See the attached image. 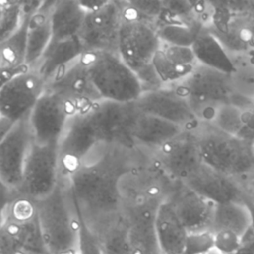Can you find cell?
I'll return each instance as SVG.
<instances>
[{
	"instance_id": "1",
	"label": "cell",
	"mask_w": 254,
	"mask_h": 254,
	"mask_svg": "<svg viewBox=\"0 0 254 254\" xmlns=\"http://www.w3.org/2000/svg\"><path fill=\"white\" fill-rule=\"evenodd\" d=\"M134 152L105 146L94 159L65 179L76 206L92 229L124 213L120 180L140 164L131 158Z\"/></svg>"
},
{
	"instance_id": "2",
	"label": "cell",
	"mask_w": 254,
	"mask_h": 254,
	"mask_svg": "<svg viewBox=\"0 0 254 254\" xmlns=\"http://www.w3.org/2000/svg\"><path fill=\"white\" fill-rule=\"evenodd\" d=\"M40 228L50 254L76 249L78 217L65 179L47 197L35 201Z\"/></svg>"
},
{
	"instance_id": "3",
	"label": "cell",
	"mask_w": 254,
	"mask_h": 254,
	"mask_svg": "<svg viewBox=\"0 0 254 254\" xmlns=\"http://www.w3.org/2000/svg\"><path fill=\"white\" fill-rule=\"evenodd\" d=\"M123 15L117 54L137 75L144 91L163 87L153 66V60L161 47L156 28L139 19Z\"/></svg>"
},
{
	"instance_id": "4",
	"label": "cell",
	"mask_w": 254,
	"mask_h": 254,
	"mask_svg": "<svg viewBox=\"0 0 254 254\" xmlns=\"http://www.w3.org/2000/svg\"><path fill=\"white\" fill-rule=\"evenodd\" d=\"M100 98L117 103H135L144 92L137 75L118 54L87 52L81 57Z\"/></svg>"
},
{
	"instance_id": "5",
	"label": "cell",
	"mask_w": 254,
	"mask_h": 254,
	"mask_svg": "<svg viewBox=\"0 0 254 254\" xmlns=\"http://www.w3.org/2000/svg\"><path fill=\"white\" fill-rule=\"evenodd\" d=\"M191 132L203 164L237 179L254 172L250 146L247 147L240 137L229 136L203 123Z\"/></svg>"
},
{
	"instance_id": "6",
	"label": "cell",
	"mask_w": 254,
	"mask_h": 254,
	"mask_svg": "<svg viewBox=\"0 0 254 254\" xmlns=\"http://www.w3.org/2000/svg\"><path fill=\"white\" fill-rule=\"evenodd\" d=\"M171 86L186 98L203 124H211L218 107L232 95L228 73L199 64L187 78Z\"/></svg>"
},
{
	"instance_id": "7",
	"label": "cell",
	"mask_w": 254,
	"mask_h": 254,
	"mask_svg": "<svg viewBox=\"0 0 254 254\" xmlns=\"http://www.w3.org/2000/svg\"><path fill=\"white\" fill-rule=\"evenodd\" d=\"M47 81L32 68H27L0 87L1 137L18 121L28 117L47 89Z\"/></svg>"
},
{
	"instance_id": "8",
	"label": "cell",
	"mask_w": 254,
	"mask_h": 254,
	"mask_svg": "<svg viewBox=\"0 0 254 254\" xmlns=\"http://www.w3.org/2000/svg\"><path fill=\"white\" fill-rule=\"evenodd\" d=\"M104 147L89 113L72 116L58 145L61 178L68 179Z\"/></svg>"
},
{
	"instance_id": "9",
	"label": "cell",
	"mask_w": 254,
	"mask_h": 254,
	"mask_svg": "<svg viewBox=\"0 0 254 254\" xmlns=\"http://www.w3.org/2000/svg\"><path fill=\"white\" fill-rule=\"evenodd\" d=\"M60 181L58 146L34 143L26 161L17 194L37 201L50 195Z\"/></svg>"
},
{
	"instance_id": "10",
	"label": "cell",
	"mask_w": 254,
	"mask_h": 254,
	"mask_svg": "<svg viewBox=\"0 0 254 254\" xmlns=\"http://www.w3.org/2000/svg\"><path fill=\"white\" fill-rule=\"evenodd\" d=\"M134 103L102 100L88 111L99 139L104 146L138 151L132 138L137 115Z\"/></svg>"
},
{
	"instance_id": "11",
	"label": "cell",
	"mask_w": 254,
	"mask_h": 254,
	"mask_svg": "<svg viewBox=\"0 0 254 254\" xmlns=\"http://www.w3.org/2000/svg\"><path fill=\"white\" fill-rule=\"evenodd\" d=\"M122 23L121 1H103L97 9L87 12L78 36L84 53L117 54Z\"/></svg>"
},
{
	"instance_id": "12",
	"label": "cell",
	"mask_w": 254,
	"mask_h": 254,
	"mask_svg": "<svg viewBox=\"0 0 254 254\" xmlns=\"http://www.w3.org/2000/svg\"><path fill=\"white\" fill-rule=\"evenodd\" d=\"M33 144L34 137L29 116L15 123L1 137L0 180L3 188L17 193Z\"/></svg>"
},
{
	"instance_id": "13",
	"label": "cell",
	"mask_w": 254,
	"mask_h": 254,
	"mask_svg": "<svg viewBox=\"0 0 254 254\" xmlns=\"http://www.w3.org/2000/svg\"><path fill=\"white\" fill-rule=\"evenodd\" d=\"M148 154L147 160L172 182L183 183L201 163L196 140L186 131Z\"/></svg>"
},
{
	"instance_id": "14",
	"label": "cell",
	"mask_w": 254,
	"mask_h": 254,
	"mask_svg": "<svg viewBox=\"0 0 254 254\" xmlns=\"http://www.w3.org/2000/svg\"><path fill=\"white\" fill-rule=\"evenodd\" d=\"M74 115L73 108L62 96L46 89L29 115L34 143L58 146L69 119Z\"/></svg>"
},
{
	"instance_id": "15",
	"label": "cell",
	"mask_w": 254,
	"mask_h": 254,
	"mask_svg": "<svg viewBox=\"0 0 254 254\" xmlns=\"http://www.w3.org/2000/svg\"><path fill=\"white\" fill-rule=\"evenodd\" d=\"M134 105L139 112L172 122L186 131H193L200 124L186 98L172 86L144 91Z\"/></svg>"
},
{
	"instance_id": "16",
	"label": "cell",
	"mask_w": 254,
	"mask_h": 254,
	"mask_svg": "<svg viewBox=\"0 0 254 254\" xmlns=\"http://www.w3.org/2000/svg\"><path fill=\"white\" fill-rule=\"evenodd\" d=\"M47 89L62 96L76 114L86 113L102 101L81 58L53 78Z\"/></svg>"
},
{
	"instance_id": "17",
	"label": "cell",
	"mask_w": 254,
	"mask_h": 254,
	"mask_svg": "<svg viewBox=\"0 0 254 254\" xmlns=\"http://www.w3.org/2000/svg\"><path fill=\"white\" fill-rule=\"evenodd\" d=\"M162 201L149 199L123 205L128 226V254H161L156 233V215Z\"/></svg>"
},
{
	"instance_id": "18",
	"label": "cell",
	"mask_w": 254,
	"mask_h": 254,
	"mask_svg": "<svg viewBox=\"0 0 254 254\" xmlns=\"http://www.w3.org/2000/svg\"><path fill=\"white\" fill-rule=\"evenodd\" d=\"M167 199L189 233L210 231L214 203L181 182H175Z\"/></svg>"
},
{
	"instance_id": "19",
	"label": "cell",
	"mask_w": 254,
	"mask_h": 254,
	"mask_svg": "<svg viewBox=\"0 0 254 254\" xmlns=\"http://www.w3.org/2000/svg\"><path fill=\"white\" fill-rule=\"evenodd\" d=\"M183 184L214 204L242 202L243 191L239 179L223 174L203 163Z\"/></svg>"
},
{
	"instance_id": "20",
	"label": "cell",
	"mask_w": 254,
	"mask_h": 254,
	"mask_svg": "<svg viewBox=\"0 0 254 254\" xmlns=\"http://www.w3.org/2000/svg\"><path fill=\"white\" fill-rule=\"evenodd\" d=\"M24 251L27 254H50L46 246L38 216L16 219L2 214L0 254Z\"/></svg>"
},
{
	"instance_id": "21",
	"label": "cell",
	"mask_w": 254,
	"mask_h": 254,
	"mask_svg": "<svg viewBox=\"0 0 254 254\" xmlns=\"http://www.w3.org/2000/svg\"><path fill=\"white\" fill-rule=\"evenodd\" d=\"M198 63L191 48L161 44L153 60V66L164 86H171L187 78Z\"/></svg>"
},
{
	"instance_id": "22",
	"label": "cell",
	"mask_w": 254,
	"mask_h": 254,
	"mask_svg": "<svg viewBox=\"0 0 254 254\" xmlns=\"http://www.w3.org/2000/svg\"><path fill=\"white\" fill-rule=\"evenodd\" d=\"M186 132L182 127L142 112H137L132 138L138 151L152 152Z\"/></svg>"
},
{
	"instance_id": "23",
	"label": "cell",
	"mask_w": 254,
	"mask_h": 254,
	"mask_svg": "<svg viewBox=\"0 0 254 254\" xmlns=\"http://www.w3.org/2000/svg\"><path fill=\"white\" fill-rule=\"evenodd\" d=\"M24 19L19 29L6 40L0 42V67L1 84L15 74L27 69V30L29 19L36 12L33 8L23 3Z\"/></svg>"
},
{
	"instance_id": "24",
	"label": "cell",
	"mask_w": 254,
	"mask_h": 254,
	"mask_svg": "<svg viewBox=\"0 0 254 254\" xmlns=\"http://www.w3.org/2000/svg\"><path fill=\"white\" fill-rule=\"evenodd\" d=\"M84 54L79 38L69 40H52L41 60L35 66L41 76L49 83L58 74L75 63Z\"/></svg>"
},
{
	"instance_id": "25",
	"label": "cell",
	"mask_w": 254,
	"mask_h": 254,
	"mask_svg": "<svg viewBox=\"0 0 254 254\" xmlns=\"http://www.w3.org/2000/svg\"><path fill=\"white\" fill-rule=\"evenodd\" d=\"M156 233L161 254H184L189 232L168 199L158 207Z\"/></svg>"
},
{
	"instance_id": "26",
	"label": "cell",
	"mask_w": 254,
	"mask_h": 254,
	"mask_svg": "<svg viewBox=\"0 0 254 254\" xmlns=\"http://www.w3.org/2000/svg\"><path fill=\"white\" fill-rule=\"evenodd\" d=\"M56 1H43L40 8L31 15L27 30L26 65L35 68L52 41L51 14Z\"/></svg>"
},
{
	"instance_id": "27",
	"label": "cell",
	"mask_w": 254,
	"mask_h": 254,
	"mask_svg": "<svg viewBox=\"0 0 254 254\" xmlns=\"http://www.w3.org/2000/svg\"><path fill=\"white\" fill-rule=\"evenodd\" d=\"M86 13L80 1H56L51 14L52 40L63 41L78 38Z\"/></svg>"
},
{
	"instance_id": "28",
	"label": "cell",
	"mask_w": 254,
	"mask_h": 254,
	"mask_svg": "<svg viewBox=\"0 0 254 254\" xmlns=\"http://www.w3.org/2000/svg\"><path fill=\"white\" fill-rule=\"evenodd\" d=\"M253 226V217L247 205L240 201L215 204L210 231L227 230L241 238Z\"/></svg>"
},
{
	"instance_id": "29",
	"label": "cell",
	"mask_w": 254,
	"mask_h": 254,
	"mask_svg": "<svg viewBox=\"0 0 254 254\" xmlns=\"http://www.w3.org/2000/svg\"><path fill=\"white\" fill-rule=\"evenodd\" d=\"M193 54L199 64L231 73L234 64L217 39L206 29H203L191 46Z\"/></svg>"
},
{
	"instance_id": "30",
	"label": "cell",
	"mask_w": 254,
	"mask_h": 254,
	"mask_svg": "<svg viewBox=\"0 0 254 254\" xmlns=\"http://www.w3.org/2000/svg\"><path fill=\"white\" fill-rule=\"evenodd\" d=\"M204 27L199 23H171L156 28L162 43L191 48Z\"/></svg>"
},
{
	"instance_id": "31",
	"label": "cell",
	"mask_w": 254,
	"mask_h": 254,
	"mask_svg": "<svg viewBox=\"0 0 254 254\" xmlns=\"http://www.w3.org/2000/svg\"><path fill=\"white\" fill-rule=\"evenodd\" d=\"M233 64L234 69L229 73L232 93L254 101V63L243 57Z\"/></svg>"
},
{
	"instance_id": "32",
	"label": "cell",
	"mask_w": 254,
	"mask_h": 254,
	"mask_svg": "<svg viewBox=\"0 0 254 254\" xmlns=\"http://www.w3.org/2000/svg\"><path fill=\"white\" fill-rule=\"evenodd\" d=\"M243 114L244 110L239 107L229 102L222 103L218 107L210 125L224 134L239 137L245 127Z\"/></svg>"
},
{
	"instance_id": "33",
	"label": "cell",
	"mask_w": 254,
	"mask_h": 254,
	"mask_svg": "<svg viewBox=\"0 0 254 254\" xmlns=\"http://www.w3.org/2000/svg\"><path fill=\"white\" fill-rule=\"evenodd\" d=\"M23 19V1L2 0L0 2V42L16 32Z\"/></svg>"
},
{
	"instance_id": "34",
	"label": "cell",
	"mask_w": 254,
	"mask_h": 254,
	"mask_svg": "<svg viewBox=\"0 0 254 254\" xmlns=\"http://www.w3.org/2000/svg\"><path fill=\"white\" fill-rule=\"evenodd\" d=\"M74 206L76 209L78 222H79L78 234H77V246H76L77 253L78 254H103L99 240L95 232L87 224L81 212L79 211L78 207L76 206L75 202H74Z\"/></svg>"
},
{
	"instance_id": "35",
	"label": "cell",
	"mask_w": 254,
	"mask_h": 254,
	"mask_svg": "<svg viewBox=\"0 0 254 254\" xmlns=\"http://www.w3.org/2000/svg\"><path fill=\"white\" fill-rule=\"evenodd\" d=\"M214 250V239L211 231L189 233L184 254H208Z\"/></svg>"
},
{
	"instance_id": "36",
	"label": "cell",
	"mask_w": 254,
	"mask_h": 254,
	"mask_svg": "<svg viewBox=\"0 0 254 254\" xmlns=\"http://www.w3.org/2000/svg\"><path fill=\"white\" fill-rule=\"evenodd\" d=\"M213 233L214 250L220 254H235L240 247L241 237L234 232L220 230Z\"/></svg>"
},
{
	"instance_id": "37",
	"label": "cell",
	"mask_w": 254,
	"mask_h": 254,
	"mask_svg": "<svg viewBox=\"0 0 254 254\" xmlns=\"http://www.w3.org/2000/svg\"><path fill=\"white\" fill-rule=\"evenodd\" d=\"M235 254H254V226L241 238V244Z\"/></svg>"
},
{
	"instance_id": "38",
	"label": "cell",
	"mask_w": 254,
	"mask_h": 254,
	"mask_svg": "<svg viewBox=\"0 0 254 254\" xmlns=\"http://www.w3.org/2000/svg\"><path fill=\"white\" fill-rule=\"evenodd\" d=\"M64 254H78V253H77L76 249H73V250H69V251H67V252H65Z\"/></svg>"
},
{
	"instance_id": "39",
	"label": "cell",
	"mask_w": 254,
	"mask_h": 254,
	"mask_svg": "<svg viewBox=\"0 0 254 254\" xmlns=\"http://www.w3.org/2000/svg\"><path fill=\"white\" fill-rule=\"evenodd\" d=\"M250 150H251V153H252V155H253V157H254V140L252 141V143H251V145H250Z\"/></svg>"
},
{
	"instance_id": "40",
	"label": "cell",
	"mask_w": 254,
	"mask_h": 254,
	"mask_svg": "<svg viewBox=\"0 0 254 254\" xmlns=\"http://www.w3.org/2000/svg\"><path fill=\"white\" fill-rule=\"evenodd\" d=\"M208 254H220V253H218L217 251H215V250H213V251H211L210 253H208Z\"/></svg>"
}]
</instances>
